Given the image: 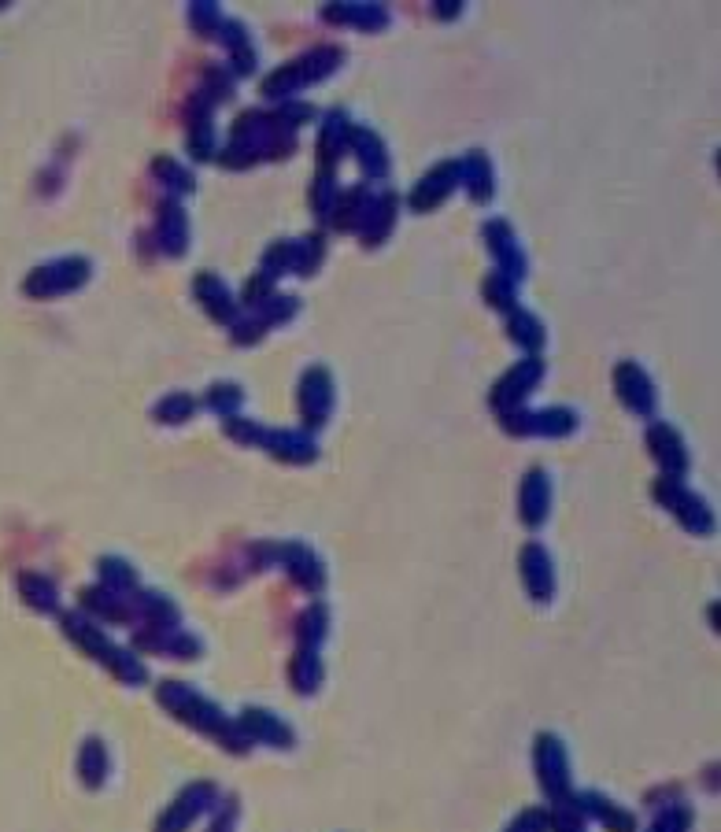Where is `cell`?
Here are the masks:
<instances>
[{
    "label": "cell",
    "mask_w": 721,
    "mask_h": 832,
    "mask_svg": "<svg viewBox=\"0 0 721 832\" xmlns=\"http://www.w3.org/2000/svg\"><path fill=\"white\" fill-rule=\"evenodd\" d=\"M315 123V108L300 100H285L278 111H245L230 130L222 163L226 167H252L259 160H282L296 145V130Z\"/></svg>",
    "instance_id": "obj_1"
},
{
    "label": "cell",
    "mask_w": 721,
    "mask_h": 832,
    "mask_svg": "<svg viewBox=\"0 0 721 832\" xmlns=\"http://www.w3.org/2000/svg\"><path fill=\"white\" fill-rule=\"evenodd\" d=\"M230 807H222V814H219V821L211 825V832H233V818H237V807H233V799H226Z\"/></svg>",
    "instance_id": "obj_51"
},
{
    "label": "cell",
    "mask_w": 721,
    "mask_h": 832,
    "mask_svg": "<svg viewBox=\"0 0 721 832\" xmlns=\"http://www.w3.org/2000/svg\"><path fill=\"white\" fill-rule=\"evenodd\" d=\"M215 37H219L222 45H226V52H230V74L233 78H241V74H252L259 67V49L252 45V34H248V26L241 23V19H226L222 15L219 30H215Z\"/></svg>",
    "instance_id": "obj_19"
},
{
    "label": "cell",
    "mask_w": 721,
    "mask_h": 832,
    "mask_svg": "<svg viewBox=\"0 0 721 832\" xmlns=\"http://www.w3.org/2000/svg\"><path fill=\"white\" fill-rule=\"evenodd\" d=\"M655 500H659L670 514H677V522H681L688 533H696V537H710V533H714V514H710V507L699 500L696 492L688 489L681 478L655 481Z\"/></svg>",
    "instance_id": "obj_7"
},
{
    "label": "cell",
    "mask_w": 721,
    "mask_h": 832,
    "mask_svg": "<svg viewBox=\"0 0 721 832\" xmlns=\"http://www.w3.org/2000/svg\"><path fill=\"white\" fill-rule=\"evenodd\" d=\"M614 389H618L622 404L629 407L633 415H640V418L655 415V404H659V396H655V385H651L648 370L640 367V363H633V359L618 363V367H614Z\"/></svg>",
    "instance_id": "obj_15"
},
{
    "label": "cell",
    "mask_w": 721,
    "mask_h": 832,
    "mask_svg": "<svg viewBox=\"0 0 721 832\" xmlns=\"http://www.w3.org/2000/svg\"><path fill=\"white\" fill-rule=\"evenodd\" d=\"M455 189H459V160H444V163H437L433 171L422 174V182L411 189V208L415 211L440 208Z\"/></svg>",
    "instance_id": "obj_16"
},
{
    "label": "cell",
    "mask_w": 721,
    "mask_h": 832,
    "mask_svg": "<svg viewBox=\"0 0 721 832\" xmlns=\"http://www.w3.org/2000/svg\"><path fill=\"white\" fill-rule=\"evenodd\" d=\"M540 378H544V359L540 355H526L522 363H514L507 374H503L496 385H492L489 400L492 407L500 411V415H507V411H518L522 407V400H526L529 392L537 389Z\"/></svg>",
    "instance_id": "obj_10"
},
{
    "label": "cell",
    "mask_w": 721,
    "mask_h": 832,
    "mask_svg": "<svg viewBox=\"0 0 721 832\" xmlns=\"http://www.w3.org/2000/svg\"><path fill=\"white\" fill-rule=\"evenodd\" d=\"M130 596H123V592H111V588H86L82 592V607H86L89 614H97V618H104V622H134V607H130Z\"/></svg>",
    "instance_id": "obj_32"
},
{
    "label": "cell",
    "mask_w": 721,
    "mask_h": 832,
    "mask_svg": "<svg viewBox=\"0 0 721 832\" xmlns=\"http://www.w3.org/2000/svg\"><path fill=\"white\" fill-rule=\"evenodd\" d=\"M23 588H26V600L34 603L37 611H56V585L52 581H45V577H23Z\"/></svg>",
    "instance_id": "obj_48"
},
{
    "label": "cell",
    "mask_w": 721,
    "mask_h": 832,
    "mask_svg": "<svg viewBox=\"0 0 721 832\" xmlns=\"http://www.w3.org/2000/svg\"><path fill=\"white\" fill-rule=\"evenodd\" d=\"M100 581L111 592H134L137 588L134 566L126 563V559H100Z\"/></svg>",
    "instance_id": "obj_44"
},
{
    "label": "cell",
    "mask_w": 721,
    "mask_h": 832,
    "mask_svg": "<svg viewBox=\"0 0 721 832\" xmlns=\"http://www.w3.org/2000/svg\"><path fill=\"white\" fill-rule=\"evenodd\" d=\"M396 215H400V196L396 193H378V200H374V208H370L367 222H363V245L374 248L381 245L385 237L392 233V226H396Z\"/></svg>",
    "instance_id": "obj_33"
},
{
    "label": "cell",
    "mask_w": 721,
    "mask_h": 832,
    "mask_svg": "<svg viewBox=\"0 0 721 832\" xmlns=\"http://www.w3.org/2000/svg\"><path fill=\"white\" fill-rule=\"evenodd\" d=\"M259 448H267L274 459H285V463H311L318 455L311 433L304 429H267Z\"/></svg>",
    "instance_id": "obj_30"
},
{
    "label": "cell",
    "mask_w": 721,
    "mask_h": 832,
    "mask_svg": "<svg viewBox=\"0 0 721 832\" xmlns=\"http://www.w3.org/2000/svg\"><path fill=\"white\" fill-rule=\"evenodd\" d=\"M459 185H466L470 200L485 204L496 193V171H492V160L481 152V148H470L463 160H459Z\"/></svg>",
    "instance_id": "obj_31"
},
{
    "label": "cell",
    "mask_w": 721,
    "mask_h": 832,
    "mask_svg": "<svg viewBox=\"0 0 721 832\" xmlns=\"http://www.w3.org/2000/svg\"><path fill=\"white\" fill-rule=\"evenodd\" d=\"M289 677H293V688L300 696H311V692L322 685V662H318V651L296 648L293 662H289Z\"/></svg>",
    "instance_id": "obj_36"
},
{
    "label": "cell",
    "mask_w": 721,
    "mask_h": 832,
    "mask_svg": "<svg viewBox=\"0 0 721 832\" xmlns=\"http://www.w3.org/2000/svg\"><path fill=\"white\" fill-rule=\"evenodd\" d=\"M485 300H489L492 307H500V311H507V315H511L514 307V300H518V285L514 282H507V278H503V274H492L489 282H485Z\"/></svg>",
    "instance_id": "obj_47"
},
{
    "label": "cell",
    "mask_w": 721,
    "mask_h": 832,
    "mask_svg": "<svg viewBox=\"0 0 721 832\" xmlns=\"http://www.w3.org/2000/svg\"><path fill=\"white\" fill-rule=\"evenodd\" d=\"M326 23H337V26H359V30H370V34H378V30H385L389 26V8L385 4H367V0H352V4H330L326 8Z\"/></svg>",
    "instance_id": "obj_29"
},
{
    "label": "cell",
    "mask_w": 721,
    "mask_h": 832,
    "mask_svg": "<svg viewBox=\"0 0 721 832\" xmlns=\"http://www.w3.org/2000/svg\"><path fill=\"white\" fill-rule=\"evenodd\" d=\"M433 12L440 15V19H455V15L463 12V4H459V0H440L437 8H433Z\"/></svg>",
    "instance_id": "obj_52"
},
{
    "label": "cell",
    "mask_w": 721,
    "mask_h": 832,
    "mask_svg": "<svg viewBox=\"0 0 721 832\" xmlns=\"http://www.w3.org/2000/svg\"><path fill=\"white\" fill-rule=\"evenodd\" d=\"M159 703L171 710L178 722L193 725V729H200V733H211L219 736L222 747H230V751H248V736L241 733V725L237 722H226V714H222L211 699H204L196 688H189L185 681H163V685L156 688Z\"/></svg>",
    "instance_id": "obj_2"
},
{
    "label": "cell",
    "mask_w": 721,
    "mask_h": 832,
    "mask_svg": "<svg viewBox=\"0 0 721 832\" xmlns=\"http://www.w3.org/2000/svg\"><path fill=\"white\" fill-rule=\"evenodd\" d=\"M326 629H330V611H326L322 603H311V607L300 614V622H296V640H300V648L318 651V644L326 637Z\"/></svg>",
    "instance_id": "obj_37"
},
{
    "label": "cell",
    "mask_w": 721,
    "mask_h": 832,
    "mask_svg": "<svg viewBox=\"0 0 721 832\" xmlns=\"http://www.w3.org/2000/svg\"><path fill=\"white\" fill-rule=\"evenodd\" d=\"M518 514H522V522L533 529H540L544 522H548L551 514V478L544 474V470H529L526 478H522V489H518Z\"/></svg>",
    "instance_id": "obj_24"
},
{
    "label": "cell",
    "mask_w": 721,
    "mask_h": 832,
    "mask_svg": "<svg viewBox=\"0 0 721 832\" xmlns=\"http://www.w3.org/2000/svg\"><path fill=\"white\" fill-rule=\"evenodd\" d=\"M215 799H219V788H215L211 781L189 784L182 796H178L171 807H167V814L159 818L156 829L159 832H185L196 818H200V814H204V810L215 807Z\"/></svg>",
    "instance_id": "obj_14"
},
{
    "label": "cell",
    "mask_w": 721,
    "mask_h": 832,
    "mask_svg": "<svg viewBox=\"0 0 721 832\" xmlns=\"http://www.w3.org/2000/svg\"><path fill=\"white\" fill-rule=\"evenodd\" d=\"M278 559H282L285 574L293 577L296 585L307 588V592H322L326 585V566L318 559L315 551L304 548V544H282V548H270Z\"/></svg>",
    "instance_id": "obj_20"
},
{
    "label": "cell",
    "mask_w": 721,
    "mask_h": 832,
    "mask_svg": "<svg viewBox=\"0 0 721 832\" xmlns=\"http://www.w3.org/2000/svg\"><path fill=\"white\" fill-rule=\"evenodd\" d=\"M193 293H196V300H200V307H204L215 322H222V326H233V322L241 319V304L233 300V293L226 289V282H222L219 274L200 270L193 278Z\"/></svg>",
    "instance_id": "obj_17"
},
{
    "label": "cell",
    "mask_w": 721,
    "mask_h": 832,
    "mask_svg": "<svg viewBox=\"0 0 721 832\" xmlns=\"http://www.w3.org/2000/svg\"><path fill=\"white\" fill-rule=\"evenodd\" d=\"M241 404H245V389H241L237 381H215L208 389V407L211 411H219L222 418L237 415Z\"/></svg>",
    "instance_id": "obj_41"
},
{
    "label": "cell",
    "mask_w": 721,
    "mask_h": 832,
    "mask_svg": "<svg viewBox=\"0 0 721 832\" xmlns=\"http://www.w3.org/2000/svg\"><path fill=\"white\" fill-rule=\"evenodd\" d=\"M522 581H526L529 596L537 603H548L555 596V566L544 544H526L522 548Z\"/></svg>",
    "instance_id": "obj_27"
},
{
    "label": "cell",
    "mask_w": 721,
    "mask_h": 832,
    "mask_svg": "<svg viewBox=\"0 0 721 832\" xmlns=\"http://www.w3.org/2000/svg\"><path fill=\"white\" fill-rule=\"evenodd\" d=\"M333 374L326 367H307L300 378V415H304L307 429L326 426V418L333 415Z\"/></svg>",
    "instance_id": "obj_12"
},
{
    "label": "cell",
    "mask_w": 721,
    "mask_h": 832,
    "mask_svg": "<svg viewBox=\"0 0 721 832\" xmlns=\"http://www.w3.org/2000/svg\"><path fill=\"white\" fill-rule=\"evenodd\" d=\"M481 233H485V241H489V252L492 259H496V274H503L507 282H522L529 274V259L526 252H522V241L514 237L511 222L507 219H489L485 226H481Z\"/></svg>",
    "instance_id": "obj_11"
},
{
    "label": "cell",
    "mask_w": 721,
    "mask_h": 832,
    "mask_svg": "<svg viewBox=\"0 0 721 832\" xmlns=\"http://www.w3.org/2000/svg\"><path fill=\"white\" fill-rule=\"evenodd\" d=\"M322 256H326V237L322 233H307L300 241H274L263 256V278L278 282L282 274H315L322 267Z\"/></svg>",
    "instance_id": "obj_5"
},
{
    "label": "cell",
    "mask_w": 721,
    "mask_h": 832,
    "mask_svg": "<svg viewBox=\"0 0 721 832\" xmlns=\"http://www.w3.org/2000/svg\"><path fill=\"white\" fill-rule=\"evenodd\" d=\"M503 429L511 433V437H570L577 429V411H570V407H548V411H507V415H500Z\"/></svg>",
    "instance_id": "obj_9"
},
{
    "label": "cell",
    "mask_w": 721,
    "mask_h": 832,
    "mask_svg": "<svg viewBox=\"0 0 721 832\" xmlns=\"http://www.w3.org/2000/svg\"><path fill=\"white\" fill-rule=\"evenodd\" d=\"M156 422H163V426H182V422H189V418L196 415V396L193 392H167L163 400L156 404Z\"/></svg>",
    "instance_id": "obj_39"
},
{
    "label": "cell",
    "mask_w": 721,
    "mask_h": 832,
    "mask_svg": "<svg viewBox=\"0 0 721 832\" xmlns=\"http://www.w3.org/2000/svg\"><path fill=\"white\" fill-rule=\"evenodd\" d=\"M215 100L204 97L200 89L193 93L189 108H185V145H189V156L193 160H211L215 156Z\"/></svg>",
    "instance_id": "obj_13"
},
{
    "label": "cell",
    "mask_w": 721,
    "mask_h": 832,
    "mask_svg": "<svg viewBox=\"0 0 721 832\" xmlns=\"http://www.w3.org/2000/svg\"><path fill=\"white\" fill-rule=\"evenodd\" d=\"M507 832H548V814H544V810H526L522 818L511 821V829Z\"/></svg>",
    "instance_id": "obj_50"
},
{
    "label": "cell",
    "mask_w": 721,
    "mask_h": 832,
    "mask_svg": "<svg viewBox=\"0 0 721 832\" xmlns=\"http://www.w3.org/2000/svg\"><path fill=\"white\" fill-rule=\"evenodd\" d=\"M134 648L171 655V659H196L200 655V640L189 637L185 629H141L134 637Z\"/></svg>",
    "instance_id": "obj_28"
},
{
    "label": "cell",
    "mask_w": 721,
    "mask_h": 832,
    "mask_svg": "<svg viewBox=\"0 0 721 832\" xmlns=\"http://www.w3.org/2000/svg\"><path fill=\"white\" fill-rule=\"evenodd\" d=\"M507 333H511V341L522 344V352H529V355H537L540 348H544V341H548L544 322H540L533 311H526V307H514L511 315H507Z\"/></svg>",
    "instance_id": "obj_34"
},
{
    "label": "cell",
    "mask_w": 721,
    "mask_h": 832,
    "mask_svg": "<svg viewBox=\"0 0 721 832\" xmlns=\"http://www.w3.org/2000/svg\"><path fill=\"white\" fill-rule=\"evenodd\" d=\"M341 63H344V49H337V45H318V49L304 52L293 63H285L274 74H267L263 78V93L270 100H293V93L315 86L322 78H330Z\"/></svg>",
    "instance_id": "obj_4"
},
{
    "label": "cell",
    "mask_w": 721,
    "mask_h": 832,
    "mask_svg": "<svg viewBox=\"0 0 721 832\" xmlns=\"http://www.w3.org/2000/svg\"><path fill=\"white\" fill-rule=\"evenodd\" d=\"M63 633L74 640V644H82V648L93 655V659L100 662V666H108L119 681H126V685H141L148 673H145V662L137 659L134 651L119 648V644H111L108 633L100 629L97 622H89L86 614H63Z\"/></svg>",
    "instance_id": "obj_3"
},
{
    "label": "cell",
    "mask_w": 721,
    "mask_h": 832,
    "mask_svg": "<svg viewBox=\"0 0 721 832\" xmlns=\"http://www.w3.org/2000/svg\"><path fill=\"white\" fill-rule=\"evenodd\" d=\"M337 196H341V189H337V178H333V171L315 174V182H311V208H315L318 219H330L333 204H337Z\"/></svg>",
    "instance_id": "obj_42"
},
{
    "label": "cell",
    "mask_w": 721,
    "mask_h": 832,
    "mask_svg": "<svg viewBox=\"0 0 721 832\" xmlns=\"http://www.w3.org/2000/svg\"><path fill=\"white\" fill-rule=\"evenodd\" d=\"M156 241H159V252H167V256H185V248H189V215H185V208L174 200V196H167L163 204H159V219H156Z\"/></svg>",
    "instance_id": "obj_23"
},
{
    "label": "cell",
    "mask_w": 721,
    "mask_h": 832,
    "mask_svg": "<svg viewBox=\"0 0 721 832\" xmlns=\"http://www.w3.org/2000/svg\"><path fill=\"white\" fill-rule=\"evenodd\" d=\"M533 762H537L540 788H544V796L551 799V807H555V803H566V799H570V759H566L563 740L551 733H540Z\"/></svg>",
    "instance_id": "obj_8"
},
{
    "label": "cell",
    "mask_w": 721,
    "mask_h": 832,
    "mask_svg": "<svg viewBox=\"0 0 721 832\" xmlns=\"http://www.w3.org/2000/svg\"><path fill=\"white\" fill-rule=\"evenodd\" d=\"M648 448L655 455V463L666 470V478H681L688 470V448L670 422H655L648 429Z\"/></svg>",
    "instance_id": "obj_21"
},
{
    "label": "cell",
    "mask_w": 721,
    "mask_h": 832,
    "mask_svg": "<svg viewBox=\"0 0 721 832\" xmlns=\"http://www.w3.org/2000/svg\"><path fill=\"white\" fill-rule=\"evenodd\" d=\"M374 200H378V193H374V185H352V189H344L341 196H337V204H333V215L330 222L337 226V230H348V233H359L363 230V222H367L370 208H374Z\"/></svg>",
    "instance_id": "obj_26"
},
{
    "label": "cell",
    "mask_w": 721,
    "mask_h": 832,
    "mask_svg": "<svg viewBox=\"0 0 721 832\" xmlns=\"http://www.w3.org/2000/svg\"><path fill=\"white\" fill-rule=\"evenodd\" d=\"M108 747H104V740H97V736H89L86 744H82V751H78V773H82V781L89 784V788H100V784L108 781Z\"/></svg>",
    "instance_id": "obj_35"
},
{
    "label": "cell",
    "mask_w": 721,
    "mask_h": 832,
    "mask_svg": "<svg viewBox=\"0 0 721 832\" xmlns=\"http://www.w3.org/2000/svg\"><path fill=\"white\" fill-rule=\"evenodd\" d=\"M152 174L159 178V185L167 189V193H193L196 189V178L189 167H182L178 160H171V156H159L156 163H152Z\"/></svg>",
    "instance_id": "obj_38"
},
{
    "label": "cell",
    "mask_w": 721,
    "mask_h": 832,
    "mask_svg": "<svg viewBox=\"0 0 721 832\" xmlns=\"http://www.w3.org/2000/svg\"><path fill=\"white\" fill-rule=\"evenodd\" d=\"M222 429L230 433L233 441L252 444V448H259V441H263V433H267V426H259L256 418H245V415H230V418H222Z\"/></svg>",
    "instance_id": "obj_46"
},
{
    "label": "cell",
    "mask_w": 721,
    "mask_h": 832,
    "mask_svg": "<svg viewBox=\"0 0 721 832\" xmlns=\"http://www.w3.org/2000/svg\"><path fill=\"white\" fill-rule=\"evenodd\" d=\"M688 825H692V810L677 803V807L662 810L659 818L651 821V829H648V832H688Z\"/></svg>",
    "instance_id": "obj_49"
},
{
    "label": "cell",
    "mask_w": 721,
    "mask_h": 832,
    "mask_svg": "<svg viewBox=\"0 0 721 832\" xmlns=\"http://www.w3.org/2000/svg\"><path fill=\"white\" fill-rule=\"evenodd\" d=\"M222 23V8L215 0H200V4H189V26H193L200 37H215Z\"/></svg>",
    "instance_id": "obj_45"
},
{
    "label": "cell",
    "mask_w": 721,
    "mask_h": 832,
    "mask_svg": "<svg viewBox=\"0 0 721 832\" xmlns=\"http://www.w3.org/2000/svg\"><path fill=\"white\" fill-rule=\"evenodd\" d=\"M233 82H237V78L230 74L226 63H208V67H204V86H200V93L211 97L215 104H222V100L233 97Z\"/></svg>",
    "instance_id": "obj_43"
},
{
    "label": "cell",
    "mask_w": 721,
    "mask_h": 832,
    "mask_svg": "<svg viewBox=\"0 0 721 832\" xmlns=\"http://www.w3.org/2000/svg\"><path fill=\"white\" fill-rule=\"evenodd\" d=\"M352 115L344 108H333L322 115V126H318V156L326 163V171H333V163L341 160L348 145H352Z\"/></svg>",
    "instance_id": "obj_22"
},
{
    "label": "cell",
    "mask_w": 721,
    "mask_h": 832,
    "mask_svg": "<svg viewBox=\"0 0 721 832\" xmlns=\"http://www.w3.org/2000/svg\"><path fill=\"white\" fill-rule=\"evenodd\" d=\"M237 725H241V733L248 736V744H270V747H293V729L274 714V710H263V707H248L241 718H237Z\"/></svg>",
    "instance_id": "obj_25"
},
{
    "label": "cell",
    "mask_w": 721,
    "mask_h": 832,
    "mask_svg": "<svg viewBox=\"0 0 721 832\" xmlns=\"http://www.w3.org/2000/svg\"><path fill=\"white\" fill-rule=\"evenodd\" d=\"M348 152H355V160H359V171H363L367 185L385 182V178H389L392 160H389V148H385L381 134H374V130H367V126H355Z\"/></svg>",
    "instance_id": "obj_18"
},
{
    "label": "cell",
    "mask_w": 721,
    "mask_h": 832,
    "mask_svg": "<svg viewBox=\"0 0 721 832\" xmlns=\"http://www.w3.org/2000/svg\"><path fill=\"white\" fill-rule=\"evenodd\" d=\"M89 274H93V263L86 256H63L30 270L23 289L34 300H52V296H67L74 289H82L89 282Z\"/></svg>",
    "instance_id": "obj_6"
},
{
    "label": "cell",
    "mask_w": 721,
    "mask_h": 832,
    "mask_svg": "<svg viewBox=\"0 0 721 832\" xmlns=\"http://www.w3.org/2000/svg\"><path fill=\"white\" fill-rule=\"evenodd\" d=\"M296 311H300V300H296V296H282V293H270L263 304L252 307V315H256L267 330L270 326H278V322H289Z\"/></svg>",
    "instance_id": "obj_40"
}]
</instances>
